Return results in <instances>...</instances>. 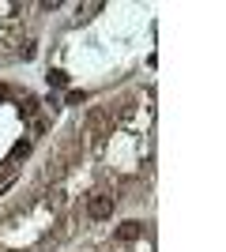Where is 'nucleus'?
<instances>
[{"mask_svg": "<svg viewBox=\"0 0 226 252\" xmlns=\"http://www.w3.org/2000/svg\"><path fill=\"white\" fill-rule=\"evenodd\" d=\"M113 207H117V200H113V196H109V192H95V196H91V200H87V215H91V219H109V215H113Z\"/></svg>", "mask_w": 226, "mask_h": 252, "instance_id": "1", "label": "nucleus"}, {"mask_svg": "<svg viewBox=\"0 0 226 252\" xmlns=\"http://www.w3.org/2000/svg\"><path fill=\"white\" fill-rule=\"evenodd\" d=\"M140 233H143V222H136V219H132V222H121V226H117V241H125V245H129V241H140Z\"/></svg>", "mask_w": 226, "mask_h": 252, "instance_id": "2", "label": "nucleus"}, {"mask_svg": "<svg viewBox=\"0 0 226 252\" xmlns=\"http://www.w3.org/2000/svg\"><path fill=\"white\" fill-rule=\"evenodd\" d=\"M38 105H42V102H38V98H23L19 113H23V117H31V121H34V117H38Z\"/></svg>", "mask_w": 226, "mask_h": 252, "instance_id": "3", "label": "nucleus"}, {"mask_svg": "<svg viewBox=\"0 0 226 252\" xmlns=\"http://www.w3.org/2000/svg\"><path fill=\"white\" fill-rule=\"evenodd\" d=\"M49 87H68V72H61V68H49Z\"/></svg>", "mask_w": 226, "mask_h": 252, "instance_id": "4", "label": "nucleus"}, {"mask_svg": "<svg viewBox=\"0 0 226 252\" xmlns=\"http://www.w3.org/2000/svg\"><path fill=\"white\" fill-rule=\"evenodd\" d=\"M31 155V139H19L15 147H11V158H27Z\"/></svg>", "mask_w": 226, "mask_h": 252, "instance_id": "5", "label": "nucleus"}, {"mask_svg": "<svg viewBox=\"0 0 226 252\" xmlns=\"http://www.w3.org/2000/svg\"><path fill=\"white\" fill-rule=\"evenodd\" d=\"M83 91H68V98H65V105H79V102H83Z\"/></svg>", "mask_w": 226, "mask_h": 252, "instance_id": "6", "label": "nucleus"}, {"mask_svg": "<svg viewBox=\"0 0 226 252\" xmlns=\"http://www.w3.org/2000/svg\"><path fill=\"white\" fill-rule=\"evenodd\" d=\"M8 98H15V87H11V83H0V102H8Z\"/></svg>", "mask_w": 226, "mask_h": 252, "instance_id": "7", "label": "nucleus"}]
</instances>
